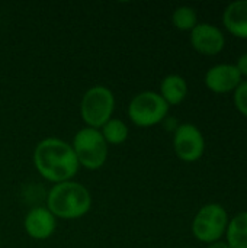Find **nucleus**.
I'll return each instance as SVG.
<instances>
[{
	"instance_id": "obj_1",
	"label": "nucleus",
	"mask_w": 247,
	"mask_h": 248,
	"mask_svg": "<svg viewBox=\"0 0 247 248\" xmlns=\"http://www.w3.org/2000/svg\"><path fill=\"white\" fill-rule=\"evenodd\" d=\"M32 160L41 177L54 185L73 180L80 169L71 144L55 137L41 140L33 150Z\"/></svg>"
},
{
	"instance_id": "obj_2",
	"label": "nucleus",
	"mask_w": 247,
	"mask_h": 248,
	"mask_svg": "<svg viewBox=\"0 0 247 248\" xmlns=\"http://www.w3.org/2000/svg\"><path fill=\"white\" fill-rule=\"evenodd\" d=\"M47 208L60 219H79L92 208V195L79 182L68 180L54 185L47 198Z\"/></svg>"
},
{
	"instance_id": "obj_3",
	"label": "nucleus",
	"mask_w": 247,
	"mask_h": 248,
	"mask_svg": "<svg viewBox=\"0 0 247 248\" xmlns=\"http://www.w3.org/2000/svg\"><path fill=\"white\" fill-rule=\"evenodd\" d=\"M115 110V96L106 86H93L82 97L80 116L87 128L100 129Z\"/></svg>"
},
{
	"instance_id": "obj_4",
	"label": "nucleus",
	"mask_w": 247,
	"mask_h": 248,
	"mask_svg": "<svg viewBox=\"0 0 247 248\" xmlns=\"http://www.w3.org/2000/svg\"><path fill=\"white\" fill-rule=\"evenodd\" d=\"M73 151L79 166L87 170H99L108 160V144L99 129L82 128L73 138Z\"/></svg>"
},
{
	"instance_id": "obj_5",
	"label": "nucleus",
	"mask_w": 247,
	"mask_h": 248,
	"mask_svg": "<svg viewBox=\"0 0 247 248\" xmlns=\"http://www.w3.org/2000/svg\"><path fill=\"white\" fill-rule=\"evenodd\" d=\"M169 108L157 92L146 90L132 97L128 105V116L135 126L151 128L167 118Z\"/></svg>"
},
{
	"instance_id": "obj_6",
	"label": "nucleus",
	"mask_w": 247,
	"mask_h": 248,
	"mask_svg": "<svg viewBox=\"0 0 247 248\" xmlns=\"http://www.w3.org/2000/svg\"><path fill=\"white\" fill-rule=\"evenodd\" d=\"M229 221V214L223 205H204L192 221V234L198 241L213 244L226 235Z\"/></svg>"
},
{
	"instance_id": "obj_7",
	"label": "nucleus",
	"mask_w": 247,
	"mask_h": 248,
	"mask_svg": "<svg viewBox=\"0 0 247 248\" xmlns=\"http://www.w3.org/2000/svg\"><path fill=\"white\" fill-rule=\"evenodd\" d=\"M173 150L185 163L198 161L205 151V138L194 124H181L173 132Z\"/></svg>"
},
{
	"instance_id": "obj_8",
	"label": "nucleus",
	"mask_w": 247,
	"mask_h": 248,
	"mask_svg": "<svg viewBox=\"0 0 247 248\" xmlns=\"http://www.w3.org/2000/svg\"><path fill=\"white\" fill-rule=\"evenodd\" d=\"M191 45L202 55H217L226 46V36L213 23H198L191 31Z\"/></svg>"
},
{
	"instance_id": "obj_9",
	"label": "nucleus",
	"mask_w": 247,
	"mask_h": 248,
	"mask_svg": "<svg viewBox=\"0 0 247 248\" xmlns=\"http://www.w3.org/2000/svg\"><path fill=\"white\" fill-rule=\"evenodd\" d=\"M205 86L208 90L217 94H226L233 93L239 84L243 81V77L240 76L239 70L234 64H217L208 68L204 77Z\"/></svg>"
},
{
	"instance_id": "obj_10",
	"label": "nucleus",
	"mask_w": 247,
	"mask_h": 248,
	"mask_svg": "<svg viewBox=\"0 0 247 248\" xmlns=\"http://www.w3.org/2000/svg\"><path fill=\"white\" fill-rule=\"evenodd\" d=\"M23 227L31 238L42 241L54 234L57 228V218L47 206H35L26 214Z\"/></svg>"
},
{
	"instance_id": "obj_11",
	"label": "nucleus",
	"mask_w": 247,
	"mask_h": 248,
	"mask_svg": "<svg viewBox=\"0 0 247 248\" xmlns=\"http://www.w3.org/2000/svg\"><path fill=\"white\" fill-rule=\"evenodd\" d=\"M223 25L234 38L247 39V0H236L224 9Z\"/></svg>"
},
{
	"instance_id": "obj_12",
	"label": "nucleus",
	"mask_w": 247,
	"mask_h": 248,
	"mask_svg": "<svg viewBox=\"0 0 247 248\" xmlns=\"http://www.w3.org/2000/svg\"><path fill=\"white\" fill-rule=\"evenodd\" d=\"M159 94L169 106H178L188 96V83L179 74H169L162 80Z\"/></svg>"
},
{
	"instance_id": "obj_13",
	"label": "nucleus",
	"mask_w": 247,
	"mask_h": 248,
	"mask_svg": "<svg viewBox=\"0 0 247 248\" xmlns=\"http://www.w3.org/2000/svg\"><path fill=\"white\" fill-rule=\"evenodd\" d=\"M226 237L230 248H247V211L229 221Z\"/></svg>"
},
{
	"instance_id": "obj_14",
	"label": "nucleus",
	"mask_w": 247,
	"mask_h": 248,
	"mask_svg": "<svg viewBox=\"0 0 247 248\" xmlns=\"http://www.w3.org/2000/svg\"><path fill=\"white\" fill-rule=\"evenodd\" d=\"M100 134L103 137V140L106 141V144H112V145H121L128 140L130 135V128L128 125L116 118L109 119L100 129Z\"/></svg>"
},
{
	"instance_id": "obj_15",
	"label": "nucleus",
	"mask_w": 247,
	"mask_h": 248,
	"mask_svg": "<svg viewBox=\"0 0 247 248\" xmlns=\"http://www.w3.org/2000/svg\"><path fill=\"white\" fill-rule=\"evenodd\" d=\"M172 23L179 31H192L199 22L197 10L191 6H179L172 13Z\"/></svg>"
},
{
	"instance_id": "obj_16",
	"label": "nucleus",
	"mask_w": 247,
	"mask_h": 248,
	"mask_svg": "<svg viewBox=\"0 0 247 248\" xmlns=\"http://www.w3.org/2000/svg\"><path fill=\"white\" fill-rule=\"evenodd\" d=\"M233 102L236 109L247 118V80H243L239 87L233 92Z\"/></svg>"
},
{
	"instance_id": "obj_17",
	"label": "nucleus",
	"mask_w": 247,
	"mask_h": 248,
	"mask_svg": "<svg viewBox=\"0 0 247 248\" xmlns=\"http://www.w3.org/2000/svg\"><path fill=\"white\" fill-rule=\"evenodd\" d=\"M234 65H236V68L239 70L240 76H242V77H246L247 80V52L242 54V55L237 58V62H236Z\"/></svg>"
},
{
	"instance_id": "obj_18",
	"label": "nucleus",
	"mask_w": 247,
	"mask_h": 248,
	"mask_svg": "<svg viewBox=\"0 0 247 248\" xmlns=\"http://www.w3.org/2000/svg\"><path fill=\"white\" fill-rule=\"evenodd\" d=\"M207 248H230L229 247V244L226 243V241H215V243H213V244H208V247Z\"/></svg>"
},
{
	"instance_id": "obj_19",
	"label": "nucleus",
	"mask_w": 247,
	"mask_h": 248,
	"mask_svg": "<svg viewBox=\"0 0 247 248\" xmlns=\"http://www.w3.org/2000/svg\"><path fill=\"white\" fill-rule=\"evenodd\" d=\"M0 244H1V238H0Z\"/></svg>"
}]
</instances>
